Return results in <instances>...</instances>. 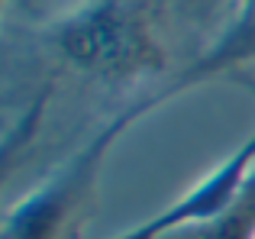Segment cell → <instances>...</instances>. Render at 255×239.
<instances>
[{"mask_svg": "<svg viewBox=\"0 0 255 239\" xmlns=\"http://www.w3.org/2000/svg\"><path fill=\"white\" fill-rule=\"evenodd\" d=\"M152 114L149 97L123 107L113 120H107L97 132L71 152L52 175H45L36 188L6 207L0 239H78L94 214V204L100 197L104 165L110 158L113 145L123 139L136 120Z\"/></svg>", "mask_w": 255, "mask_h": 239, "instance_id": "1", "label": "cell"}, {"mask_svg": "<svg viewBox=\"0 0 255 239\" xmlns=\"http://www.w3.org/2000/svg\"><path fill=\"white\" fill-rule=\"evenodd\" d=\"M58 58L107 88H132L162 71L165 52L149 23L117 0H97L55 26L52 32Z\"/></svg>", "mask_w": 255, "mask_h": 239, "instance_id": "2", "label": "cell"}, {"mask_svg": "<svg viewBox=\"0 0 255 239\" xmlns=\"http://www.w3.org/2000/svg\"><path fill=\"white\" fill-rule=\"evenodd\" d=\"M252 175H255V129L233 152H226L210 171H204L181 197H174L158 214L139 220L136 227L117 233L113 239H162L174 230H187V227H197V223L217 220L246 191Z\"/></svg>", "mask_w": 255, "mask_h": 239, "instance_id": "3", "label": "cell"}, {"mask_svg": "<svg viewBox=\"0 0 255 239\" xmlns=\"http://www.w3.org/2000/svg\"><path fill=\"white\" fill-rule=\"evenodd\" d=\"M255 65V0H243L239 13L233 16V23L213 39V45H207L204 55H197L187 68H181L168 84L149 94L152 110L168 104L171 97L194 91L207 81H217V78L236 75V71Z\"/></svg>", "mask_w": 255, "mask_h": 239, "instance_id": "4", "label": "cell"}, {"mask_svg": "<svg viewBox=\"0 0 255 239\" xmlns=\"http://www.w3.org/2000/svg\"><path fill=\"white\" fill-rule=\"evenodd\" d=\"M162 239H255V175L246 191L217 217L187 230H174Z\"/></svg>", "mask_w": 255, "mask_h": 239, "instance_id": "5", "label": "cell"}]
</instances>
